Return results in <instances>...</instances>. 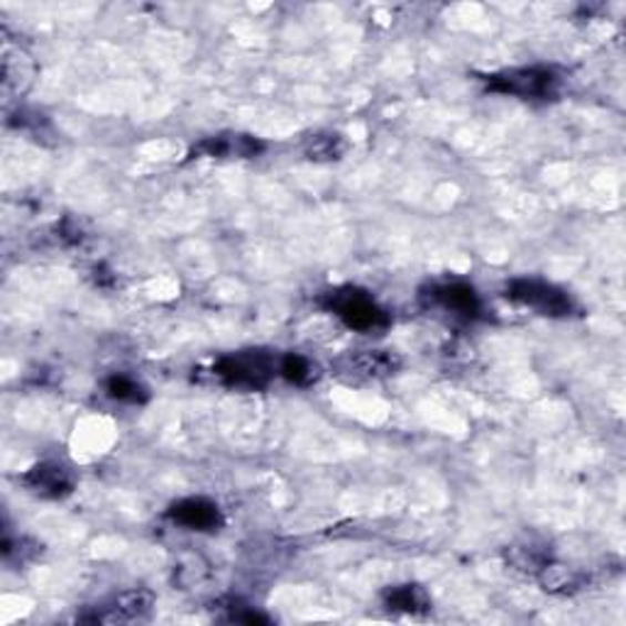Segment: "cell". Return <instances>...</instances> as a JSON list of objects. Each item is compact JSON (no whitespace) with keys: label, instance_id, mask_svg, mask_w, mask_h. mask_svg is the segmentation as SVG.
I'll list each match as a JSON object with an SVG mask.
<instances>
[{"label":"cell","instance_id":"cell-8","mask_svg":"<svg viewBox=\"0 0 626 626\" xmlns=\"http://www.w3.org/2000/svg\"><path fill=\"white\" fill-rule=\"evenodd\" d=\"M22 484L42 500H64L74 492L76 478L72 468H66L64 463L44 460V463L32 465L25 475H22Z\"/></svg>","mask_w":626,"mask_h":626},{"label":"cell","instance_id":"cell-5","mask_svg":"<svg viewBox=\"0 0 626 626\" xmlns=\"http://www.w3.org/2000/svg\"><path fill=\"white\" fill-rule=\"evenodd\" d=\"M152 609H155V595L150 589H130V593H121L103 602L91 614H84L81 622L89 624H135L145 622Z\"/></svg>","mask_w":626,"mask_h":626},{"label":"cell","instance_id":"cell-9","mask_svg":"<svg viewBox=\"0 0 626 626\" xmlns=\"http://www.w3.org/2000/svg\"><path fill=\"white\" fill-rule=\"evenodd\" d=\"M167 519L176 526L198 531V534H216L226 524L220 506L208 497H186L174 502L167 510Z\"/></svg>","mask_w":626,"mask_h":626},{"label":"cell","instance_id":"cell-3","mask_svg":"<svg viewBox=\"0 0 626 626\" xmlns=\"http://www.w3.org/2000/svg\"><path fill=\"white\" fill-rule=\"evenodd\" d=\"M214 374L220 384L245 392H259L269 387L277 374V358L267 350H240L223 356L214 365Z\"/></svg>","mask_w":626,"mask_h":626},{"label":"cell","instance_id":"cell-17","mask_svg":"<svg viewBox=\"0 0 626 626\" xmlns=\"http://www.w3.org/2000/svg\"><path fill=\"white\" fill-rule=\"evenodd\" d=\"M346 152V137L338 133H316L304 143V155L311 162H338Z\"/></svg>","mask_w":626,"mask_h":626},{"label":"cell","instance_id":"cell-11","mask_svg":"<svg viewBox=\"0 0 626 626\" xmlns=\"http://www.w3.org/2000/svg\"><path fill=\"white\" fill-rule=\"evenodd\" d=\"M34 76H38V64L30 52L22 47L8 44L3 47V96L20 99L32 89Z\"/></svg>","mask_w":626,"mask_h":626},{"label":"cell","instance_id":"cell-1","mask_svg":"<svg viewBox=\"0 0 626 626\" xmlns=\"http://www.w3.org/2000/svg\"><path fill=\"white\" fill-rule=\"evenodd\" d=\"M318 306L333 314L342 326L356 330V333H382L392 324V318L372 299V294L360 287L330 289L321 294Z\"/></svg>","mask_w":626,"mask_h":626},{"label":"cell","instance_id":"cell-15","mask_svg":"<svg viewBox=\"0 0 626 626\" xmlns=\"http://www.w3.org/2000/svg\"><path fill=\"white\" fill-rule=\"evenodd\" d=\"M277 374L294 387H311L321 380V368L301 352H287L277 360Z\"/></svg>","mask_w":626,"mask_h":626},{"label":"cell","instance_id":"cell-7","mask_svg":"<svg viewBox=\"0 0 626 626\" xmlns=\"http://www.w3.org/2000/svg\"><path fill=\"white\" fill-rule=\"evenodd\" d=\"M336 368L350 380H387L401 370V358L392 350H358L342 356Z\"/></svg>","mask_w":626,"mask_h":626},{"label":"cell","instance_id":"cell-13","mask_svg":"<svg viewBox=\"0 0 626 626\" xmlns=\"http://www.w3.org/2000/svg\"><path fill=\"white\" fill-rule=\"evenodd\" d=\"M382 599L387 609L399 614H411V617H421V614L431 612V595L427 593V587H421L417 583L389 587L384 589Z\"/></svg>","mask_w":626,"mask_h":626},{"label":"cell","instance_id":"cell-16","mask_svg":"<svg viewBox=\"0 0 626 626\" xmlns=\"http://www.w3.org/2000/svg\"><path fill=\"white\" fill-rule=\"evenodd\" d=\"M103 389H105V394H109L113 401H121V404L143 407L150 399V392L143 382H137L135 377L121 374V372L111 374L109 380L103 382Z\"/></svg>","mask_w":626,"mask_h":626},{"label":"cell","instance_id":"cell-14","mask_svg":"<svg viewBox=\"0 0 626 626\" xmlns=\"http://www.w3.org/2000/svg\"><path fill=\"white\" fill-rule=\"evenodd\" d=\"M548 561H551L548 546L536 538H522L506 548V563L522 573L536 575Z\"/></svg>","mask_w":626,"mask_h":626},{"label":"cell","instance_id":"cell-6","mask_svg":"<svg viewBox=\"0 0 626 626\" xmlns=\"http://www.w3.org/2000/svg\"><path fill=\"white\" fill-rule=\"evenodd\" d=\"M423 301H429L435 309L451 314L460 321H478L482 316V299L478 289L468 281H443V285L429 287L427 294H421Z\"/></svg>","mask_w":626,"mask_h":626},{"label":"cell","instance_id":"cell-2","mask_svg":"<svg viewBox=\"0 0 626 626\" xmlns=\"http://www.w3.org/2000/svg\"><path fill=\"white\" fill-rule=\"evenodd\" d=\"M484 86L492 93H502V96L551 101L561 93L563 76L553 66H516L484 76Z\"/></svg>","mask_w":626,"mask_h":626},{"label":"cell","instance_id":"cell-12","mask_svg":"<svg viewBox=\"0 0 626 626\" xmlns=\"http://www.w3.org/2000/svg\"><path fill=\"white\" fill-rule=\"evenodd\" d=\"M541 587L551 595H573L577 589H583L587 583V575L583 571L573 568V565L555 563L553 558L543 565L536 573Z\"/></svg>","mask_w":626,"mask_h":626},{"label":"cell","instance_id":"cell-10","mask_svg":"<svg viewBox=\"0 0 626 626\" xmlns=\"http://www.w3.org/2000/svg\"><path fill=\"white\" fill-rule=\"evenodd\" d=\"M265 152V143L259 137L243 133H223L204 137L194 145L192 157H214V160H253Z\"/></svg>","mask_w":626,"mask_h":626},{"label":"cell","instance_id":"cell-18","mask_svg":"<svg viewBox=\"0 0 626 626\" xmlns=\"http://www.w3.org/2000/svg\"><path fill=\"white\" fill-rule=\"evenodd\" d=\"M218 607L220 609H226V622L230 624H250V626H257V624H269L271 619L267 617V614L263 612H257L255 607L247 605V602L243 599H220L218 602Z\"/></svg>","mask_w":626,"mask_h":626},{"label":"cell","instance_id":"cell-19","mask_svg":"<svg viewBox=\"0 0 626 626\" xmlns=\"http://www.w3.org/2000/svg\"><path fill=\"white\" fill-rule=\"evenodd\" d=\"M0 548H3V558H6V563H28V561H32L34 555H38V543H32L30 538H25V536H18V538H13L8 534L6 531V536H3V543H0Z\"/></svg>","mask_w":626,"mask_h":626},{"label":"cell","instance_id":"cell-4","mask_svg":"<svg viewBox=\"0 0 626 626\" xmlns=\"http://www.w3.org/2000/svg\"><path fill=\"white\" fill-rule=\"evenodd\" d=\"M506 299L548 318H565L573 316L575 311V301L571 299L568 291L534 277L512 279L506 285Z\"/></svg>","mask_w":626,"mask_h":626}]
</instances>
